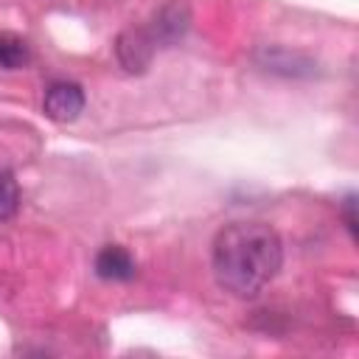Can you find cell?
Masks as SVG:
<instances>
[{
    "instance_id": "obj_7",
    "label": "cell",
    "mask_w": 359,
    "mask_h": 359,
    "mask_svg": "<svg viewBox=\"0 0 359 359\" xmlns=\"http://www.w3.org/2000/svg\"><path fill=\"white\" fill-rule=\"evenodd\" d=\"M31 59V50H28V42L17 34H8V31H0V67L6 70H17V67H25Z\"/></svg>"
},
{
    "instance_id": "obj_2",
    "label": "cell",
    "mask_w": 359,
    "mask_h": 359,
    "mask_svg": "<svg viewBox=\"0 0 359 359\" xmlns=\"http://www.w3.org/2000/svg\"><path fill=\"white\" fill-rule=\"evenodd\" d=\"M188 25H191V11H188V6L180 3V0H171V3H165V6L154 14V20H151V25H149L146 31H149V36L154 39L157 48H171V45H177V42L185 36Z\"/></svg>"
},
{
    "instance_id": "obj_1",
    "label": "cell",
    "mask_w": 359,
    "mask_h": 359,
    "mask_svg": "<svg viewBox=\"0 0 359 359\" xmlns=\"http://www.w3.org/2000/svg\"><path fill=\"white\" fill-rule=\"evenodd\" d=\"M283 244L266 222H230L213 238L216 283L233 297L252 300L280 272Z\"/></svg>"
},
{
    "instance_id": "obj_6",
    "label": "cell",
    "mask_w": 359,
    "mask_h": 359,
    "mask_svg": "<svg viewBox=\"0 0 359 359\" xmlns=\"http://www.w3.org/2000/svg\"><path fill=\"white\" fill-rule=\"evenodd\" d=\"M264 59H261V65L266 67V70H280V73H286V76H300V73H311V62L309 59H303L300 53H289V50H283V48H272V50H264L261 53Z\"/></svg>"
},
{
    "instance_id": "obj_4",
    "label": "cell",
    "mask_w": 359,
    "mask_h": 359,
    "mask_svg": "<svg viewBox=\"0 0 359 359\" xmlns=\"http://www.w3.org/2000/svg\"><path fill=\"white\" fill-rule=\"evenodd\" d=\"M154 50H157V45H154V39L149 36L146 28H129V31H123V34L115 39L118 62H121V67L129 70V73H143V70L151 65Z\"/></svg>"
},
{
    "instance_id": "obj_5",
    "label": "cell",
    "mask_w": 359,
    "mask_h": 359,
    "mask_svg": "<svg viewBox=\"0 0 359 359\" xmlns=\"http://www.w3.org/2000/svg\"><path fill=\"white\" fill-rule=\"evenodd\" d=\"M95 275L104 278V280H132L137 266H135V258L129 255V250H123L121 244H107L95 252Z\"/></svg>"
},
{
    "instance_id": "obj_3",
    "label": "cell",
    "mask_w": 359,
    "mask_h": 359,
    "mask_svg": "<svg viewBox=\"0 0 359 359\" xmlns=\"http://www.w3.org/2000/svg\"><path fill=\"white\" fill-rule=\"evenodd\" d=\"M42 109L50 121H59V123H70L81 115L84 109V90L76 84V81H53L48 90H45V98H42Z\"/></svg>"
},
{
    "instance_id": "obj_9",
    "label": "cell",
    "mask_w": 359,
    "mask_h": 359,
    "mask_svg": "<svg viewBox=\"0 0 359 359\" xmlns=\"http://www.w3.org/2000/svg\"><path fill=\"white\" fill-rule=\"evenodd\" d=\"M353 208H356V196L348 194L342 199V216H345V227L351 230V238H356V213H353Z\"/></svg>"
},
{
    "instance_id": "obj_8",
    "label": "cell",
    "mask_w": 359,
    "mask_h": 359,
    "mask_svg": "<svg viewBox=\"0 0 359 359\" xmlns=\"http://www.w3.org/2000/svg\"><path fill=\"white\" fill-rule=\"evenodd\" d=\"M20 208V185L11 171H0V222L11 219Z\"/></svg>"
}]
</instances>
